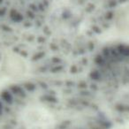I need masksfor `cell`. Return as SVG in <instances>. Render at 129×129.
Instances as JSON below:
<instances>
[{"label": "cell", "mask_w": 129, "mask_h": 129, "mask_svg": "<svg viewBox=\"0 0 129 129\" xmlns=\"http://www.w3.org/2000/svg\"><path fill=\"white\" fill-rule=\"evenodd\" d=\"M50 76L0 92V129H111L85 77Z\"/></svg>", "instance_id": "1"}, {"label": "cell", "mask_w": 129, "mask_h": 129, "mask_svg": "<svg viewBox=\"0 0 129 129\" xmlns=\"http://www.w3.org/2000/svg\"><path fill=\"white\" fill-rule=\"evenodd\" d=\"M85 79L113 127L129 120V44L112 43L94 55Z\"/></svg>", "instance_id": "2"}]
</instances>
